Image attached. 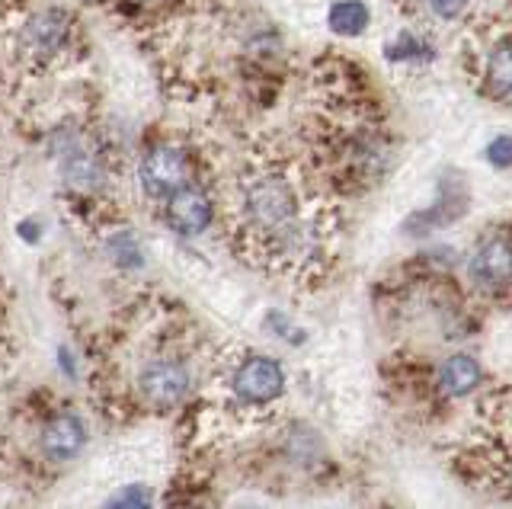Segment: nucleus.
<instances>
[{
  "label": "nucleus",
  "instance_id": "11",
  "mask_svg": "<svg viewBox=\"0 0 512 509\" xmlns=\"http://www.w3.org/2000/svg\"><path fill=\"white\" fill-rule=\"evenodd\" d=\"M368 23H372V10H368L362 0H336L327 10V26L333 36L356 39L365 33Z\"/></svg>",
  "mask_w": 512,
  "mask_h": 509
},
{
  "label": "nucleus",
  "instance_id": "18",
  "mask_svg": "<svg viewBox=\"0 0 512 509\" xmlns=\"http://www.w3.org/2000/svg\"><path fill=\"white\" fill-rule=\"evenodd\" d=\"M20 237L29 244H39L42 241V221L39 218H26L20 225Z\"/></svg>",
  "mask_w": 512,
  "mask_h": 509
},
{
  "label": "nucleus",
  "instance_id": "4",
  "mask_svg": "<svg viewBox=\"0 0 512 509\" xmlns=\"http://www.w3.org/2000/svg\"><path fill=\"white\" fill-rule=\"evenodd\" d=\"M192 375L180 359H151L138 375V388L154 407H176L189 394Z\"/></svg>",
  "mask_w": 512,
  "mask_h": 509
},
{
  "label": "nucleus",
  "instance_id": "14",
  "mask_svg": "<svg viewBox=\"0 0 512 509\" xmlns=\"http://www.w3.org/2000/svg\"><path fill=\"white\" fill-rule=\"evenodd\" d=\"M384 58L397 61V65H426V61H432V49L426 45V39L404 33L384 45Z\"/></svg>",
  "mask_w": 512,
  "mask_h": 509
},
{
  "label": "nucleus",
  "instance_id": "6",
  "mask_svg": "<svg viewBox=\"0 0 512 509\" xmlns=\"http://www.w3.org/2000/svg\"><path fill=\"white\" fill-rule=\"evenodd\" d=\"M58 164H61V180L74 189H96L106 180L100 154L90 145H84L80 138H71L68 145L58 148Z\"/></svg>",
  "mask_w": 512,
  "mask_h": 509
},
{
  "label": "nucleus",
  "instance_id": "10",
  "mask_svg": "<svg viewBox=\"0 0 512 509\" xmlns=\"http://www.w3.org/2000/svg\"><path fill=\"white\" fill-rule=\"evenodd\" d=\"M480 362L474 356H452V359H445L442 362V369H439V385L448 397H464L468 391H474L480 385Z\"/></svg>",
  "mask_w": 512,
  "mask_h": 509
},
{
  "label": "nucleus",
  "instance_id": "3",
  "mask_svg": "<svg viewBox=\"0 0 512 509\" xmlns=\"http://www.w3.org/2000/svg\"><path fill=\"white\" fill-rule=\"evenodd\" d=\"M231 385L244 404H269L285 391V372L272 356H250L237 365Z\"/></svg>",
  "mask_w": 512,
  "mask_h": 509
},
{
  "label": "nucleus",
  "instance_id": "16",
  "mask_svg": "<svg viewBox=\"0 0 512 509\" xmlns=\"http://www.w3.org/2000/svg\"><path fill=\"white\" fill-rule=\"evenodd\" d=\"M484 157L490 161V167H496V170H509V138H506V135H496V138L490 141V145H487Z\"/></svg>",
  "mask_w": 512,
  "mask_h": 509
},
{
  "label": "nucleus",
  "instance_id": "2",
  "mask_svg": "<svg viewBox=\"0 0 512 509\" xmlns=\"http://www.w3.org/2000/svg\"><path fill=\"white\" fill-rule=\"evenodd\" d=\"M138 177L151 199H167L173 189L189 183V154L180 145H151L138 164Z\"/></svg>",
  "mask_w": 512,
  "mask_h": 509
},
{
  "label": "nucleus",
  "instance_id": "13",
  "mask_svg": "<svg viewBox=\"0 0 512 509\" xmlns=\"http://www.w3.org/2000/svg\"><path fill=\"white\" fill-rule=\"evenodd\" d=\"M106 257L116 263L119 269H141L144 266V253L141 244L132 231H116L106 237Z\"/></svg>",
  "mask_w": 512,
  "mask_h": 509
},
{
  "label": "nucleus",
  "instance_id": "5",
  "mask_svg": "<svg viewBox=\"0 0 512 509\" xmlns=\"http://www.w3.org/2000/svg\"><path fill=\"white\" fill-rule=\"evenodd\" d=\"M167 225L180 237H199L212 221V202L196 186H180L167 196Z\"/></svg>",
  "mask_w": 512,
  "mask_h": 509
},
{
  "label": "nucleus",
  "instance_id": "17",
  "mask_svg": "<svg viewBox=\"0 0 512 509\" xmlns=\"http://www.w3.org/2000/svg\"><path fill=\"white\" fill-rule=\"evenodd\" d=\"M426 4L439 20H458L464 7H468V0H426Z\"/></svg>",
  "mask_w": 512,
  "mask_h": 509
},
{
  "label": "nucleus",
  "instance_id": "15",
  "mask_svg": "<svg viewBox=\"0 0 512 509\" xmlns=\"http://www.w3.org/2000/svg\"><path fill=\"white\" fill-rule=\"evenodd\" d=\"M106 509H151V493L144 487H125L106 503Z\"/></svg>",
  "mask_w": 512,
  "mask_h": 509
},
{
  "label": "nucleus",
  "instance_id": "1",
  "mask_svg": "<svg viewBox=\"0 0 512 509\" xmlns=\"http://www.w3.org/2000/svg\"><path fill=\"white\" fill-rule=\"evenodd\" d=\"M244 212L263 234H292L298 225V196L285 177L266 173L247 186Z\"/></svg>",
  "mask_w": 512,
  "mask_h": 509
},
{
  "label": "nucleus",
  "instance_id": "7",
  "mask_svg": "<svg viewBox=\"0 0 512 509\" xmlns=\"http://www.w3.org/2000/svg\"><path fill=\"white\" fill-rule=\"evenodd\" d=\"M471 279L480 289H503L509 282V237L506 234H490L480 241V247L471 257Z\"/></svg>",
  "mask_w": 512,
  "mask_h": 509
},
{
  "label": "nucleus",
  "instance_id": "12",
  "mask_svg": "<svg viewBox=\"0 0 512 509\" xmlns=\"http://www.w3.org/2000/svg\"><path fill=\"white\" fill-rule=\"evenodd\" d=\"M487 87L500 100L509 97V87H512V52H509V39H500L490 49V55H487Z\"/></svg>",
  "mask_w": 512,
  "mask_h": 509
},
{
  "label": "nucleus",
  "instance_id": "9",
  "mask_svg": "<svg viewBox=\"0 0 512 509\" xmlns=\"http://www.w3.org/2000/svg\"><path fill=\"white\" fill-rule=\"evenodd\" d=\"M87 442V429L74 413H58L42 429V452L52 461H71Z\"/></svg>",
  "mask_w": 512,
  "mask_h": 509
},
{
  "label": "nucleus",
  "instance_id": "8",
  "mask_svg": "<svg viewBox=\"0 0 512 509\" xmlns=\"http://www.w3.org/2000/svg\"><path fill=\"white\" fill-rule=\"evenodd\" d=\"M68 33H71V20L68 13L61 10H45V13H36L20 33V42L32 55H55L64 42H68Z\"/></svg>",
  "mask_w": 512,
  "mask_h": 509
}]
</instances>
